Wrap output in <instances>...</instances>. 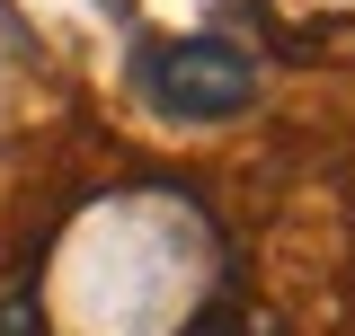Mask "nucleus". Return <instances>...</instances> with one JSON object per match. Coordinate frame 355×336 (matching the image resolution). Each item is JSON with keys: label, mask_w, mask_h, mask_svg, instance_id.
<instances>
[{"label": "nucleus", "mask_w": 355, "mask_h": 336, "mask_svg": "<svg viewBox=\"0 0 355 336\" xmlns=\"http://www.w3.org/2000/svg\"><path fill=\"white\" fill-rule=\"evenodd\" d=\"M133 97L160 115V124H231L258 106V53L231 36H142L125 62Z\"/></svg>", "instance_id": "obj_1"}, {"label": "nucleus", "mask_w": 355, "mask_h": 336, "mask_svg": "<svg viewBox=\"0 0 355 336\" xmlns=\"http://www.w3.org/2000/svg\"><path fill=\"white\" fill-rule=\"evenodd\" d=\"M187 336H284V328H275V310H258V301H222V310H205Z\"/></svg>", "instance_id": "obj_2"}]
</instances>
